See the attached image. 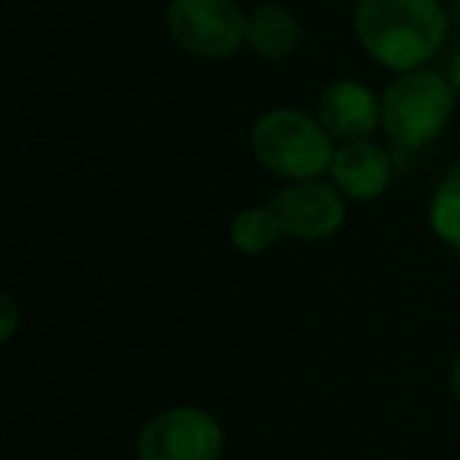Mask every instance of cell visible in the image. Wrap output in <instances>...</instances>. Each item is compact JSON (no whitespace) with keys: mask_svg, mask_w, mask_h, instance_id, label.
Instances as JSON below:
<instances>
[{"mask_svg":"<svg viewBox=\"0 0 460 460\" xmlns=\"http://www.w3.org/2000/svg\"><path fill=\"white\" fill-rule=\"evenodd\" d=\"M353 35L359 48L391 73L429 66L451 32L441 0H353Z\"/></svg>","mask_w":460,"mask_h":460,"instance_id":"1","label":"cell"},{"mask_svg":"<svg viewBox=\"0 0 460 460\" xmlns=\"http://www.w3.org/2000/svg\"><path fill=\"white\" fill-rule=\"evenodd\" d=\"M250 148L269 173L281 180H315L332 171L338 139L315 114L300 108H271L256 117Z\"/></svg>","mask_w":460,"mask_h":460,"instance_id":"2","label":"cell"},{"mask_svg":"<svg viewBox=\"0 0 460 460\" xmlns=\"http://www.w3.org/2000/svg\"><path fill=\"white\" fill-rule=\"evenodd\" d=\"M454 85L429 70L397 73L382 92V129L397 152H416L435 142L454 117Z\"/></svg>","mask_w":460,"mask_h":460,"instance_id":"3","label":"cell"},{"mask_svg":"<svg viewBox=\"0 0 460 460\" xmlns=\"http://www.w3.org/2000/svg\"><path fill=\"white\" fill-rule=\"evenodd\" d=\"M164 29L199 60H227L246 48V10L237 0H167Z\"/></svg>","mask_w":460,"mask_h":460,"instance_id":"4","label":"cell"},{"mask_svg":"<svg viewBox=\"0 0 460 460\" xmlns=\"http://www.w3.org/2000/svg\"><path fill=\"white\" fill-rule=\"evenodd\" d=\"M224 447V422L196 403L158 410L136 435V460H221Z\"/></svg>","mask_w":460,"mask_h":460,"instance_id":"5","label":"cell"},{"mask_svg":"<svg viewBox=\"0 0 460 460\" xmlns=\"http://www.w3.org/2000/svg\"><path fill=\"white\" fill-rule=\"evenodd\" d=\"M269 205L281 221L284 237L303 240V243L332 240L347 221V196L322 177L288 180Z\"/></svg>","mask_w":460,"mask_h":460,"instance_id":"6","label":"cell"},{"mask_svg":"<svg viewBox=\"0 0 460 460\" xmlns=\"http://www.w3.org/2000/svg\"><path fill=\"white\" fill-rule=\"evenodd\" d=\"M315 117L338 142L369 139L382 127V95L359 79H334L322 89Z\"/></svg>","mask_w":460,"mask_h":460,"instance_id":"7","label":"cell"},{"mask_svg":"<svg viewBox=\"0 0 460 460\" xmlns=\"http://www.w3.org/2000/svg\"><path fill=\"white\" fill-rule=\"evenodd\" d=\"M328 177L353 202H376L378 196L388 192L391 177H394V161H391L388 148L372 139L338 142Z\"/></svg>","mask_w":460,"mask_h":460,"instance_id":"8","label":"cell"},{"mask_svg":"<svg viewBox=\"0 0 460 460\" xmlns=\"http://www.w3.org/2000/svg\"><path fill=\"white\" fill-rule=\"evenodd\" d=\"M303 41V26L284 4H259L246 13V48L262 60H288Z\"/></svg>","mask_w":460,"mask_h":460,"instance_id":"9","label":"cell"},{"mask_svg":"<svg viewBox=\"0 0 460 460\" xmlns=\"http://www.w3.org/2000/svg\"><path fill=\"white\" fill-rule=\"evenodd\" d=\"M284 237V227L271 205H250L240 208L230 221V243L243 256H265L278 240Z\"/></svg>","mask_w":460,"mask_h":460,"instance_id":"10","label":"cell"},{"mask_svg":"<svg viewBox=\"0 0 460 460\" xmlns=\"http://www.w3.org/2000/svg\"><path fill=\"white\" fill-rule=\"evenodd\" d=\"M429 227L445 246L460 252V164L451 167L429 196Z\"/></svg>","mask_w":460,"mask_h":460,"instance_id":"11","label":"cell"},{"mask_svg":"<svg viewBox=\"0 0 460 460\" xmlns=\"http://www.w3.org/2000/svg\"><path fill=\"white\" fill-rule=\"evenodd\" d=\"M0 315H4V341H13L20 315H16V303H13V296H10V294L0 296Z\"/></svg>","mask_w":460,"mask_h":460,"instance_id":"12","label":"cell"},{"mask_svg":"<svg viewBox=\"0 0 460 460\" xmlns=\"http://www.w3.org/2000/svg\"><path fill=\"white\" fill-rule=\"evenodd\" d=\"M447 382H451V394L460 401V353L454 357V363H451V376H447Z\"/></svg>","mask_w":460,"mask_h":460,"instance_id":"13","label":"cell"},{"mask_svg":"<svg viewBox=\"0 0 460 460\" xmlns=\"http://www.w3.org/2000/svg\"><path fill=\"white\" fill-rule=\"evenodd\" d=\"M447 79H451L454 92H457V95H460V51H457V54H454L451 66H447Z\"/></svg>","mask_w":460,"mask_h":460,"instance_id":"14","label":"cell"},{"mask_svg":"<svg viewBox=\"0 0 460 460\" xmlns=\"http://www.w3.org/2000/svg\"><path fill=\"white\" fill-rule=\"evenodd\" d=\"M454 20H457V26H460V0H454Z\"/></svg>","mask_w":460,"mask_h":460,"instance_id":"15","label":"cell"},{"mask_svg":"<svg viewBox=\"0 0 460 460\" xmlns=\"http://www.w3.org/2000/svg\"><path fill=\"white\" fill-rule=\"evenodd\" d=\"M457 256H460V252H457Z\"/></svg>","mask_w":460,"mask_h":460,"instance_id":"16","label":"cell"}]
</instances>
